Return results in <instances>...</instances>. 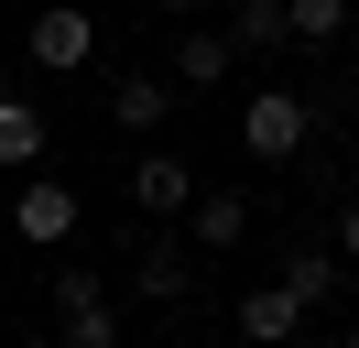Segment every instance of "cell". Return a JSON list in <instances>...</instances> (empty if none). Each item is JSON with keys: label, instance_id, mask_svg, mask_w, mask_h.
<instances>
[{"label": "cell", "instance_id": "cell-1", "mask_svg": "<svg viewBox=\"0 0 359 348\" xmlns=\"http://www.w3.org/2000/svg\"><path fill=\"white\" fill-rule=\"evenodd\" d=\"M305 142H316V87H250V109H240L250 163H294Z\"/></svg>", "mask_w": 359, "mask_h": 348}, {"label": "cell", "instance_id": "cell-2", "mask_svg": "<svg viewBox=\"0 0 359 348\" xmlns=\"http://www.w3.org/2000/svg\"><path fill=\"white\" fill-rule=\"evenodd\" d=\"M55 326H66V348H120V316L98 294V272H55Z\"/></svg>", "mask_w": 359, "mask_h": 348}, {"label": "cell", "instance_id": "cell-3", "mask_svg": "<svg viewBox=\"0 0 359 348\" xmlns=\"http://www.w3.org/2000/svg\"><path fill=\"white\" fill-rule=\"evenodd\" d=\"M131 207H142V218H185V207H196V163L153 142V152L131 163Z\"/></svg>", "mask_w": 359, "mask_h": 348}, {"label": "cell", "instance_id": "cell-4", "mask_svg": "<svg viewBox=\"0 0 359 348\" xmlns=\"http://www.w3.org/2000/svg\"><path fill=\"white\" fill-rule=\"evenodd\" d=\"M22 44H33V65H44V76H76V65L98 55V22L66 0V11H33V33H22Z\"/></svg>", "mask_w": 359, "mask_h": 348}, {"label": "cell", "instance_id": "cell-5", "mask_svg": "<svg viewBox=\"0 0 359 348\" xmlns=\"http://www.w3.org/2000/svg\"><path fill=\"white\" fill-rule=\"evenodd\" d=\"M185 229H196V250H240V239H250V196L240 185H196Z\"/></svg>", "mask_w": 359, "mask_h": 348}, {"label": "cell", "instance_id": "cell-6", "mask_svg": "<svg viewBox=\"0 0 359 348\" xmlns=\"http://www.w3.org/2000/svg\"><path fill=\"white\" fill-rule=\"evenodd\" d=\"M11 229H22L33 250L76 239V185H44V174H33V185H22V207H11Z\"/></svg>", "mask_w": 359, "mask_h": 348}, {"label": "cell", "instance_id": "cell-7", "mask_svg": "<svg viewBox=\"0 0 359 348\" xmlns=\"http://www.w3.org/2000/svg\"><path fill=\"white\" fill-rule=\"evenodd\" d=\"M131 283H142L153 304H185V294H196V272H185V239H175V229H163V239H142V250H131Z\"/></svg>", "mask_w": 359, "mask_h": 348}, {"label": "cell", "instance_id": "cell-8", "mask_svg": "<svg viewBox=\"0 0 359 348\" xmlns=\"http://www.w3.org/2000/svg\"><path fill=\"white\" fill-rule=\"evenodd\" d=\"M109 120L131 130V142H153V130L175 120V87H163V76H120V87H109Z\"/></svg>", "mask_w": 359, "mask_h": 348}, {"label": "cell", "instance_id": "cell-9", "mask_svg": "<svg viewBox=\"0 0 359 348\" xmlns=\"http://www.w3.org/2000/svg\"><path fill=\"white\" fill-rule=\"evenodd\" d=\"M294 326H305V304H294L283 283H250V294H240V337H250V348H283Z\"/></svg>", "mask_w": 359, "mask_h": 348}, {"label": "cell", "instance_id": "cell-10", "mask_svg": "<svg viewBox=\"0 0 359 348\" xmlns=\"http://www.w3.org/2000/svg\"><path fill=\"white\" fill-rule=\"evenodd\" d=\"M33 163H44V109L0 98V174H33Z\"/></svg>", "mask_w": 359, "mask_h": 348}, {"label": "cell", "instance_id": "cell-11", "mask_svg": "<svg viewBox=\"0 0 359 348\" xmlns=\"http://www.w3.org/2000/svg\"><path fill=\"white\" fill-rule=\"evenodd\" d=\"M218 33H229V55H283V44H294V33H283V0H240Z\"/></svg>", "mask_w": 359, "mask_h": 348}, {"label": "cell", "instance_id": "cell-12", "mask_svg": "<svg viewBox=\"0 0 359 348\" xmlns=\"http://www.w3.org/2000/svg\"><path fill=\"white\" fill-rule=\"evenodd\" d=\"M272 283H283V294H294V304L316 316V304L337 294V250H283V272H272Z\"/></svg>", "mask_w": 359, "mask_h": 348}, {"label": "cell", "instance_id": "cell-13", "mask_svg": "<svg viewBox=\"0 0 359 348\" xmlns=\"http://www.w3.org/2000/svg\"><path fill=\"white\" fill-rule=\"evenodd\" d=\"M229 65H240L229 33H185V44H175V87H229Z\"/></svg>", "mask_w": 359, "mask_h": 348}, {"label": "cell", "instance_id": "cell-14", "mask_svg": "<svg viewBox=\"0 0 359 348\" xmlns=\"http://www.w3.org/2000/svg\"><path fill=\"white\" fill-rule=\"evenodd\" d=\"M283 33L294 44H337L348 33V0H283Z\"/></svg>", "mask_w": 359, "mask_h": 348}, {"label": "cell", "instance_id": "cell-15", "mask_svg": "<svg viewBox=\"0 0 359 348\" xmlns=\"http://www.w3.org/2000/svg\"><path fill=\"white\" fill-rule=\"evenodd\" d=\"M337 261H359V196L337 207Z\"/></svg>", "mask_w": 359, "mask_h": 348}, {"label": "cell", "instance_id": "cell-16", "mask_svg": "<svg viewBox=\"0 0 359 348\" xmlns=\"http://www.w3.org/2000/svg\"><path fill=\"white\" fill-rule=\"evenodd\" d=\"M153 11H207V0H153Z\"/></svg>", "mask_w": 359, "mask_h": 348}, {"label": "cell", "instance_id": "cell-17", "mask_svg": "<svg viewBox=\"0 0 359 348\" xmlns=\"http://www.w3.org/2000/svg\"><path fill=\"white\" fill-rule=\"evenodd\" d=\"M337 348H359V337H337Z\"/></svg>", "mask_w": 359, "mask_h": 348}]
</instances>
